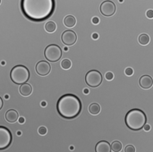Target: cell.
<instances>
[{"instance_id":"cell-2","label":"cell","mask_w":153,"mask_h":152,"mask_svg":"<svg viewBox=\"0 0 153 152\" xmlns=\"http://www.w3.org/2000/svg\"><path fill=\"white\" fill-rule=\"evenodd\" d=\"M58 114L65 119H74L82 111V102L74 94H65L58 100L57 104Z\"/></svg>"},{"instance_id":"cell-15","label":"cell","mask_w":153,"mask_h":152,"mask_svg":"<svg viewBox=\"0 0 153 152\" xmlns=\"http://www.w3.org/2000/svg\"><path fill=\"white\" fill-rule=\"evenodd\" d=\"M64 24L67 28H73L76 24V19L74 15H66L64 19Z\"/></svg>"},{"instance_id":"cell-19","label":"cell","mask_w":153,"mask_h":152,"mask_svg":"<svg viewBox=\"0 0 153 152\" xmlns=\"http://www.w3.org/2000/svg\"><path fill=\"white\" fill-rule=\"evenodd\" d=\"M111 150L113 152H120L122 150V143L118 141H113L111 144Z\"/></svg>"},{"instance_id":"cell-1","label":"cell","mask_w":153,"mask_h":152,"mask_svg":"<svg viewBox=\"0 0 153 152\" xmlns=\"http://www.w3.org/2000/svg\"><path fill=\"white\" fill-rule=\"evenodd\" d=\"M55 0H21V10L23 15L32 22H43L55 11Z\"/></svg>"},{"instance_id":"cell-34","label":"cell","mask_w":153,"mask_h":152,"mask_svg":"<svg viewBox=\"0 0 153 152\" xmlns=\"http://www.w3.org/2000/svg\"><path fill=\"white\" fill-rule=\"evenodd\" d=\"M5 98H6V100H8V98H9V95H5Z\"/></svg>"},{"instance_id":"cell-31","label":"cell","mask_w":153,"mask_h":152,"mask_svg":"<svg viewBox=\"0 0 153 152\" xmlns=\"http://www.w3.org/2000/svg\"><path fill=\"white\" fill-rule=\"evenodd\" d=\"M83 92H84V94H89V90L88 89H84Z\"/></svg>"},{"instance_id":"cell-12","label":"cell","mask_w":153,"mask_h":152,"mask_svg":"<svg viewBox=\"0 0 153 152\" xmlns=\"http://www.w3.org/2000/svg\"><path fill=\"white\" fill-rule=\"evenodd\" d=\"M95 152H111V145L106 141H98L95 146Z\"/></svg>"},{"instance_id":"cell-30","label":"cell","mask_w":153,"mask_h":152,"mask_svg":"<svg viewBox=\"0 0 153 152\" xmlns=\"http://www.w3.org/2000/svg\"><path fill=\"white\" fill-rule=\"evenodd\" d=\"M2 108H3V100H2V98H0V110L2 109Z\"/></svg>"},{"instance_id":"cell-13","label":"cell","mask_w":153,"mask_h":152,"mask_svg":"<svg viewBox=\"0 0 153 152\" xmlns=\"http://www.w3.org/2000/svg\"><path fill=\"white\" fill-rule=\"evenodd\" d=\"M19 118V115L18 112L15 109H10L8 111H6L5 113V120L7 121L8 123H15L16 121H18Z\"/></svg>"},{"instance_id":"cell-25","label":"cell","mask_w":153,"mask_h":152,"mask_svg":"<svg viewBox=\"0 0 153 152\" xmlns=\"http://www.w3.org/2000/svg\"><path fill=\"white\" fill-rule=\"evenodd\" d=\"M146 16H147L148 18H150V19H152L153 18V10L150 9V10H148L147 12H146Z\"/></svg>"},{"instance_id":"cell-8","label":"cell","mask_w":153,"mask_h":152,"mask_svg":"<svg viewBox=\"0 0 153 152\" xmlns=\"http://www.w3.org/2000/svg\"><path fill=\"white\" fill-rule=\"evenodd\" d=\"M100 13L104 16H112L115 15L116 11V7L115 3L111 0H106L103 1L100 5Z\"/></svg>"},{"instance_id":"cell-23","label":"cell","mask_w":153,"mask_h":152,"mask_svg":"<svg viewBox=\"0 0 153 152\" xmlns=\"http://www.w3.org/2000/svg\"><path fill=\"white\" fill-rule=\"evenodd\" d=\"M105 77L108 81H111V80H113V78H114V74H113V72H108L107 74H106Z\"/></svg>"},{"instance_id":"cell-9","label":"cell","mask_w":153,"mask_h":152,"mask_svg":"<svg viewBox=\"0 0 153 152\" xmlns=\"http://www.w3.org/2000/svg\"><path fill=\"white\" fill-rule=\"evenodd\" d=\"M61 40L65 46H72V45L75 44V42L77 40V35L75 32L72 30L65 31L62 33Z\"/></svg>"},{"instance_id":"cell-29","label":"cell","mask_w":153,"mask_h":152,"mask_svg":"<svg viewBox=\"0 0 153 152\" xmlns=\"http://www.w3.org/2000/svg\"><path fill=\"white\" fill-rule=\"evenodd\" d=\"M92 38L93 39H98V33H93L92 34Z\"/></svg>"},{"instance_id":"cell-26","label":"cell","mask_w":153,"mask_h":152,"mask_svg":"<svg viewBox=\"0 0 153 152\" xmlns=\"http://www.w3.org/2000/svg\"><path fill=\"white\" fill-rule=\"evenodd\" d=\"M91 21H92V23H93V24H98V23H99V19H98V17H93Z\"/></svg>"},{"instance_id":"cell-10","label":"cell","mask_w":153,"mask_h":152,"mask_svg":"<svg viewBox=\"0 0 153 152\" xmlns=\"http://www.w3.org/2000/svg\"><path fill=\"white\" fill-rule=\"evenodd\" d=\"M35 71L39 75L46 76L49 74L51 71V65L46 61H39L35 65Z\"/></svg>"},{"instance_id":"cell-24","label":"cell","mask_w":153,"mask_h":152,"mask_svg":"<svg viewBox=\"0 0 153 152\" xmlns=\"http://www.w3.org/2000/svg\"><path fill=\"white\" fill-rule=\"evenodd\" d=\"M124 74H125L126 75H128V76H131V75L134 74V70H132V68H131V67H128V68L125 69Z\"/></svg>"},{"instance_id":"cell-6","label":"cell","mask_w":153,"mask_h":152,"mask_svg":"<svg viewBox=\"0 0 153 152\" xmlns=\"http://www.w3.org/2000/svg\"><path fill=\"white\" fill-rule=\"evenodd\" d=\"M102 74L98 70H90L85 75V82L92 88H97L102 83Z\"/></svg>"},{"instance_id":"cell-27","label":"cell","mask_w":153,"mask_h":152,"mask_svg":"<svg viewBox=\"0 0 153 152\" xmlns=\"http://www.w3.org/2000/svg\"><path fill=\"white\" fill-rule=\"evenodd\" d=\"M143 129L146 131H149L150 130V124H145L143 126Z\"/></svg>"},{"instance_id":"cell-16","label":"cell","mask_w":153,"mask_h":152,"mask_svg":"<svg viewBox=\"0 0 153 152\" xmlns=\"http://www.w3.org/2000/svg\"><path fill=\"white\" fill-rule=\"evenodd\" d=\"M89 112L93 115H97L99 114V112H100V106H99L98 103H92L90 105L89 107Z\"/></svg>"},{"instance_id":"cell-28","label":"cell","mask_w":153,"mask_h":152,"mask_svg":"<svg viewBox=\"0 0 153 152\" xmlns=\"http://www.w3.org/2000/svg\"><path fill=\"white\" fill-rule=\"evenodd\" d=\"M18 121H19V123H24V122H25V119H24V117H20V118H18Z\"/></svg>"},{"instance_id":"cell-17","label":"cell","mask_w":153,"mask_h":152,"mask_svg":"<svg viewBox=\"0 0 153 152\" xmlns=\"http://www.w3.org/2000/svg\"><path fill=\"white\" fill-rule=\"evenodd\" d=\"M45 30L46 31H48L49 33H53V32H55L56 30H57V24L55 22H49L47 23L46 25H45Z\"/></svg>"},{"instance_id":"cell-18","label":"cell","mask_w":153,"mask_h":152,"mask_svg":"<svg viewBox=\"0 0 153 152\" xmlns=\"http://www.w3.org/2000/svg\"><path fill=\"white\" fill-rule=\"evenodd\" d=\"M138 41L143 46L148 45L150 43V36L148 34H141L138 38Z\"/></svg>"},{"instance_id":"cell-33","label":"cell","mask_w":153,"mask_h":152,"mask_svg":"<svg viewBox=\"0 0 153 152\" xmlns=\"http://www.w3.org/2000/svg\"><path fill=\"white\" fill-rule=\"evenodd\" d=\"M75 147L74 146H70V150H74Z\"/></svg>"},{"instance_id":"cell-35","label":"cell","mask_w":153,"mask_h":152,"mask_svg":"<svg viewBox=\"0 0 153 152\" xmlns=\"http://www.w3.org/2000/svg\"><path fill=\"white\" fill-rule=\"evenodd\" d=\"M17 134H18V135H21V134H22V133H21V131H17Z\"/></svg>"},{"instance_id":"cell-5","label":"cell","mask_w":153,"mask_h":152,"mask_svg":"<svg viewBox=\"0 0 153 152\" xmlns=\"http://www.w3.org/2000/svg\"><path fill=\"white\" fill-rule=\"evenodd\" d=\"M44 56L48 61L57 62L62 56V49L56 44H50L45 48Z\"/></svg>"},{"instance_id":"cell-36","label":"cell","mask_w":153,"mask_h":152,"mask_svg":"<svg viewBox=\"0 0 153 152\" xmlns=\"http://www.w3.org/2000/svg\"><path fill=\"white\" fill-rule=\"evenodd\" d=\"M119 2H120V3H122V2H123V0H119Z\"/></svg>"},{"instance_id":"cell-21","label":"cell","mask_w":153,"mask_h":152,"mask_svg":"<svg viewBox=\"0 0 153 152\" xmlns=\"http://www.w3.org/2000/svg\"><path fill=\"white\" fill-rule=\"evenodd\" d=\"M47 131H48V129H47L45 126H39L38 129V133L41 135H45L47 134Z\"/></svg>"},{"instance_id":"cell-7","label":"cell","mask_w":153,"mask_h":152,"mask_svg":"<svg viewBox=\"0 0 153 152\" xmlns=\"http://www.w3.org/2000/svg\"><path fill=\"white\" fill-rule=\"evenodd\" d=\"M13 137L11 131L4 126H0V150L7 149L12 142Z\"/></svg>"},{"instance_id":"cell-3","label":"cell","mask_w":153,"mask_h":152,"mask_svg":"<svg viewBox=\"0 0 153 152\" xmlns=\"http://www.w3.org/2000/svg\"><path fill=\"white\" fill-rule=\"evenodd\" d=\"M124 121L126 126L129 129L132 131H140L147 123V116L142 110L134 108L126 114Z\"/></svg>"},{"instance_id":"cell-20","label":"cell","mask_w":153,"mask_h":152,"mask_svg":"<svg viewBox=\"0 0 153 152\" xmlns=\"http://www.w3.org/2000/svg\"><path fill=\"white\" fill-rule=\"evenodd\" d=\"M72 66V62L69 60V59H64V60L61 62V67L65 70H68L70 69Z\"/></svg>"},{"instance_id":"cell-32","label":"cell","mask_w":153,"mask_h":152,"mask_svg":"<svg viewBox=\"0 0 153 152\" xmlns=\"http://www.w3.org/2000/svg\"><path fill=\"white\" fill-rule=\"evenodd\" d=\"M41 105L42 106V107H46V106H47V102H46V101H42Z\"/></svg>"},{"instance_id":"cell-4","label":"cell","mask_w":153,"mask_h":152,"mask_svg":"<svg viewBox=\"0 0 153 152\" xmlns=\"http://www.w3.org/2000/svg\"><path fill=\"white\" fill-rule=\"evenodd\" d=\"M10 78L14 83L21 85L28 82L30 79V71L24 65H15L10 72Z\"/></svg>"},{"instance_id":"cell-11","label":"cell","mask_w":153,"mask_h":152,"mask_svg":"<svg viewBox=\"0 0 153 152\" xmlns=\"http://www.w3.org/2000/svg\"><path fill=\"white\" fill-rule=\"evenodd\" d=\"M140 87H142L144 90L150 89L153 85V79L150 75H142L139 79Z\"/></svg>"},{"instance_id":"cell-14","label":"cell","mask_w":153,"mask_h":152,"mask_svg":"<svg viewBox=\"0 0 153 152\" xmlns=\"http://www.w3.org/2000/svg\"><path fill=\"white\" fill-rule=\"evenodd\" d=\"M19 91H20V94L22 96L24 97H28L32 93V87L31 85L25 82L20 85V88H19Z\"/></svg>"},{"instance_id":"cell-22","label":"cell","mask_w":153,"mask_h":152,"mask_svg":"<svg viewBox=\"0 0 153 152\" xmlns=\"http://www.w3.org/2000/svg\"><path fill=\"white\" fill-rule=\"evenodd\" d=\"M124 152H135V148L132 145H127L124 148Z\"/></svg>"},{"instance_id":"cell-37","label":"cell","mask_w":153,"mask_h":152,"mask_svg":"<svg viewBox=\"0 0 153 152\" xmlns=\"http://www.w3.org/2000/svg\"><path fill=\"white\" fill-rule=\"evenodd\" d=\"M0 4H1V0H0Z\"/></svg>"}]
</instances>
